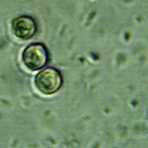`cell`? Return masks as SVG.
<instances>
[{
	"mask_svg": "<svg viewBox=\"0 0 148 148\" xmlns=\"http://www.w3.org/2000/svg\"><path fill=\"white\" fill-rule=\"evenodd\" d=\"M63 83L62 76L57 69L48 67L37 74L35 84L38 90L45 95L56 93L61 88Z\"/></svg>",
	"mask_w": 148,
	"mask_h": 148,
	"instance_id": "cell-1",
	"label": "cell"
},
{
	"mask_svg": "<svg viewBox=\"0 0 148 148\" xmlns=\"http://www.w3.org/2000/svg\"><path fill=\"white\" fill-rule=\"evenodd\" d=\"M24 64L30 71H38L48 62V52L44 45L34 43L27 46L22 53Z\"/></svg>",
	"mask_w": 148,
	"mask_h": 148,
	"instance_id": "cell-2",
	"label": "cell"
},
{
	"mask_svg": "<svg viewBox=\"0 0 148 148\" xmlns=\"http://www.w3.org/2000/svg\"><path fill=\"white\" fill-rule=\"evenodd\" d=\"M12 30L16 36L27 40L36 34V23L34 18L28 16H21L14 20Z\"/></svg>",
	"mask_w": 148,
	"mask_h": 148,
	"instance_id": "cell-3",
	"label": "cell"
}]
</instances>
